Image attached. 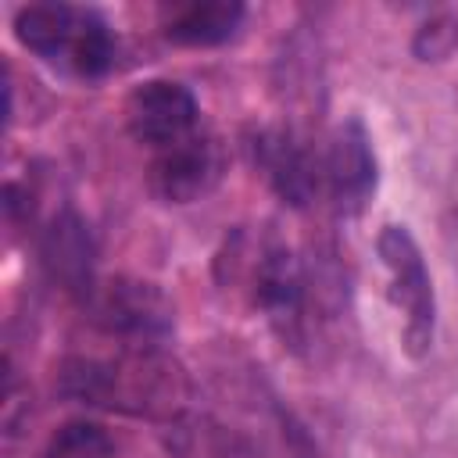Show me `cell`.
<instances>
[{
    "label": "cell",
    "mask_w": 458,
    "mask_h": 458,
    "mask_svg": "<svg viewBox=\"0 0 458 458\" xmlns=\"http://www.w3.org/2000/svg\"><path fill=\"white\" fill-rule=\"evenodd\" d=\"M322 182L329 186L340 211H358L376 190V157H372V143L358 118L336 129L322 157Z\"/></svg>",
    "instance_id": "52a82bcc"
},
{
    "label": "cell",
    "mask_w": 458,
    "mask_h": 458,
    "mask_svg": "<svg viewBox=\"0 0 458 458\" xmlns=\"http://www.w3.org/2000/svg\"><path fill=\"white\" fill-rule=\"evenodd\" d=\"M14 36L21 47L43 61L64 64L75 75H104L114 61V43L104 18L89 7L72 4H29L14 18Z\"/></svg>",
    "instance_id": "7a4b0ae2"
},
{
    "label": "cell",
    "mask_w": 458,
    "mask_h": 458,
    "mask_svg": "<svg viewBox=\"0 0 458 458\" xmlns=\"http://www.w3.org/2000/svg\"><path fill=\"white\" fill-rule=\"evenodd\" d=\"M379 258L390 268V301L404 311V344L419 358L433 344V283L422 265V254L404 225H383L379 240Z\"/></svg>",
    "instance_id": "277c9868"
},
{
    "label": "cell",
    "mask_w": 458,
    "mask_h": 458,
    "mask_svg": "<svg viewBox=\"0 0 458 458\" xmlns=\"http://www.w3.org/2000/svg\"><path fill=\"white\" fill-rule=\"evenodd\" d=\"M454 222H458V211H454Z\"/></svg>",
    "instance_id": "5bb4252c"
},
{
    "label": "cell",
    "mask_w": 458,
    "mask_h": 458,
    "mask_svg": "<svg viewBox=\"0 0 458 458\" xmlns=\"http://www.w3.org/2000/svg\"><path fill=\"white\" fill-rule=\"evenodd\" d=\"M250 297L258 308L268 311V318L276 326H293L301 318V297H304V276L297 258L279 247L268 243L258 250L254 265H250Z\"/></svg>",
    "instance_id": "30bf717a"
},
{
    "label": "cell",
    "mask_w": 458,
    "mask_h": 458,
    "mask_svg": "<svg viewBox=\"0 0 458 458\" xmlns=\"http://www.w3.org/2000/svg\"><path fill=\"white\" fill-rule=\"evenodd\" d=\"M215 179H218V154L208 140L193 132L179 143L161 147L147 172L150 193L165 204H190L200 193H208Z\"/></svg>",
    "instance_id": "8992f818"
},
{
    "label": "cell",
    "mask_w": 458,
    "mask_h": 458,
    "mask_svg": "<svg viewBox=\"0 0 458 458\" xmlns=\"http://www.w3.org/2000/svg\"><path fill=\"white\" fill-rule=\"evenodd\" d=\"M43 268L54 283H61L68 293L82 297L93 290V240L75 211H61L47 233H43Z\"/></svg>",
    "instance_id": "9c48e42d"
},
{
    "label": "cell",
    "mask_w": 458,
    "mask_h": 458,
    "mask_svg": "<svg viewBox=\"0 0 458 458\" xmlns=\"http://www.w3.org/2000/svg\"><path fill=\"white\" fill-rule=\"evenodd\" d=\"M258 161L272 182V190L290 200V204H308L322 182V157H315L297 136L290 132H261L258 143Z\"/></svg>",
    "instance_id": "ba28073f"
},
{
    "label": "cell",
    "mask_w": 458,
    "mask_h": 458,
    "mask_svg": "<svg viewBox=\"0 0 458 458\" xmlns=\"http://www.w3.org/2000/svg\"><path fill=\"white\" fill-rule=\"evenodd\" d=\"M61 390L86 404L122 411H157L179 394V369L154 354V347H132L118 361L72 358L61 369Z\"/></svg>",
    "instance_id": "6da1fadb"
},
{
    "label": "cell",
    "mask_w": 458,
    "mask_h": 458,
    "mask_svg": "<svg viewBox=\"0 0 458 458\" xmlns=\"http://www.w3.org/2000/svg\"><path fill=\"white\" fill-rule=\"evenodd\" d=\"M197 122V100L182 82L172 79H150L140 82L125 100V125L129 132L147 147H168L193 132Z\"/></svg>",
    "instance_id": "5b68a950"
},
{
    "label": "cell",
    "mask_w": 458,
    "mask_h": 458,
    "mask_svg": "<svg viewBox=\"0 0 458 458\" xmlns=\"http://www.w3.org/2000/svg\"><path fill=\"white\" fill-rule=\"evenodd\" d=\"M43 458H114V440L107 437L104 426L75 419L50 437Z\"/></svg>",
    "instance_id": "7c38bea8"
},
{
    "label": "cell",
    "mask_w": 458,
    "mask_h": 458,
    "mask_svg": "<svg viewBox=\"0 0 458 458\" xmlns=\"http://www.w3.org/2000/svg\"><path fill=\"white\" fill-rule=\"evenodd\" d=\"M454 47H458V21L447 18V14L429 18V21L419 29L415 43H411V50H415L422 61H440V57H447Z\"/></svg>",
    "instance_id": "4fadbf2b"
},
{
    "label": "cell",
    "mask_w": 458,
    "mask_h": 458,
    "mask_svg": "<svg viewBox=\"0 0 458 458\" xmlns=\"http://www.w3.org/2000/svg\"><path fill=\"white\" fill-rule=\"evenodd\" d=\"M86 308L104 333L122 336L132 347H154L172 329L168 297L143 279L114 276V279L93 283V290L86 293Z\"/></svg>",
    "instance_id": "3957f363"
},
{
    "label": "cell",
    "mask_w": 458,
    "mask_h": 458,
    "mask_svg": "<svg viewBox=\"0 0 458 458\" xmlns=\"http://www.w3.org/2000/svg\"><path fill=\"white\" fill-rule=\"evenodd\" d=\"M243 18L236 0H193L165 21V36L179 47H215L225 43Z\"/></svg>",
    "instance_id": "8fae6325"
}]
</instances>
